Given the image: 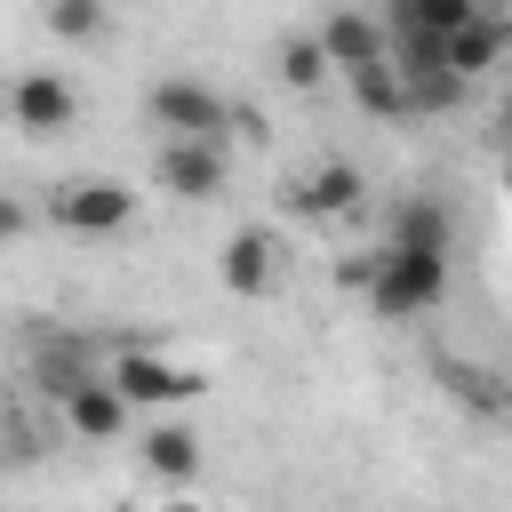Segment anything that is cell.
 Here are the masks:
<instances>
[{
	"mask_svg": "<svg viewBox=\"0 0 512 512\" xmlns=\"http://www.w3.org/2000/svg\"><path fill=\"white\" fill-rule=\"evenodd\" d=\"M368 304L376 320H424L448 304V248H376L368 264Z\"/></svg>",
	"mask_w": 512,
	"mask_h": 512,
	"instance_id": "6da1fadb",
	"label": "cell"
},
{
	"mask_svg": "<svg viewBox=\"0 0 512 512\" xmlns=\"http://www.w3.org/2000/svg\"><path fill=\"white\" fill-rule=\"evenodd\" d=\"M144 120L160 128V136H232V104L208 88V80H192V72H168V80H152V96H144Z\"/></svg>",
	"mask_w": 512,
	"mask_h": 512,
	"instance_id": "7a4b0ae2",
	"label": "cell"
},
{
	"mask_svg": "<svg viewBox=\"0 0 512 512\" xmlns=\"http://www.w3.org/2000/svg\"><path fill=\"white\" fill-rule=\"evenodd\" d=\"M48 224L56 232H80V240H104L120 224H136V192L120 176H72L48 192Z\"/></svg>",
	"mask_w": 512,
	"mask_h": 512,
	"instance_id": "3957f363",
	"label": "cell"
},
{
	"mask_svg": "<svg viewBox=\"0 0 512 512\" xmlns=\"http://www.w3.org/2000/svg\"><path fill=\"white\" fill-rule=\"evenodd\" d=\"M152 184L176 192V200H216V192H224V144H216V136H160Z\"/></svg>",
	"mask_w": 512,
	"mask_h": 512,
	"instance_id": "277c9868",
	"label": "cell"
},
{
	"mask_svg": "<svg viewBox=\"0 0 512 512\" xmlns=\"http://www.w3.org/2000/svg\"><path fill=\"white\" fill-rule=\"evenodd\" d=\"M104 376L128 392V408H176V400H200V368H176V360H160V352H144V344H128Z\"/></svg>",
	"mask_w": 512,
	"mask_h": 512,
	"instance_id": "5b68a950",
	"label": "cell"
},
{
	"mask_svg": "<svg viewBox=\"0 0 512 512\" xmlns=\"http://www.w3.org/2000/svg\"><path fill=\"white\" fill-rule=\"evenodd\" d=\"M8 112H16L24 136H64V128L80 120V96H72L64 72H24V80L8 88Z\"/></svg>",
	"mask_w": 512,
	"mask_h": 512,
	"instance_id": "8992f818",
	"label": "cell"
},
{
	"mask_svg": "<svg viewBox=\"0 0 512 512\" xmlns=\"http://www.w3.org/2000/svg\"><path fill=\"white\" fill-rule=\"evenodd\" d=\"M56 408H64V424H72L80 440H120V432H128V392H120L104 368H96V376H80Z\"/></svg>",
	"mask_w": 512,
	"mask_h": 512,
	"instance_id": "52a82bcc",
	"label": "cell"
},
{
	"mask_svg": "<svg viewBox=\"0 0 512 512\" xmlns=\"http://www.w3.org/2000/svg\"><path fill=\"white\" fill-rule=\"evenodd\" d=\"M432 376H440V392H448L456 408H472V416H488V424L512 416V376H496V368H480V360H456V352H440Z\"/></svg>",
	"mask_w": 512,
	"mask_h": 512,
	"instance_id": "ba28073f",
	"label": "cell"
},
{
	"mask_svg": "<svg viewBox=\"0 0 512 512\" xmlns=\"http://www.w3.org/2000/svg\"><path fill=\"white\" fill-rule=\"evenodd\" d=\"M360 192H368V176H360L352 160H320L312 176L288 184V208H296V216H352Z\"/></svg>",
	"mask_w": 512,
	"mask_h": 512,
	"instance_id": "9c48e42d",
	"label": "cell"
},
{
	"mask_svg": "<svg viewBox=\"0 0 512 512\" xmlns=\"http://www.w3.org/2000/svg\"><path fill=\"white\" fill-rule=\"evenodd\" d=\"M384 240H392V248H456V216H448L440 192H408V200H392Z\"/></svg>",
	"mask_w": 512,
	"mask_h": 512,
	"instance_id": "30bf717a",
	"label": "cell"
},
{
	"mask_svg": "<svg viewBox=\"0 0 512 512\" xmlns=\"http://www.w3.org/2000/svg\"><path fill=\"white\" fill-rule=\"evenodd\" d=\"M320 48H328V64H336V72H352V64L384 56V16H360V8H328V16H320Z\"/></svg>",
	"mask_w": 512,
	"mask_h": 512,
	"instance_id": "8fae6325",
	"label": "cell"
},
{
	"mask_svg": "<svg viewBox=\"0 0 512 512\" xmlns=\"http://www.w3.org/2000/svg\"><path fill=\"white\" fill-rule=\"evenodd\" d=\"M272 256H280V248H272L264 232H232V240H224V256H216V272H224V288H232V296H264V288L280 280V264H272Z\"/></svg>",
	"mask_w": 512,
	"mask_h": 512,
	"instance_id": "7c38bea8",
	"label": "cell"
},
{
	"mask_svg": "<svg viewBox=\"0 0 512 512\" xmlns=\"http://www.w3.org/2000/svg\"><path fill=\"white\" fill-rule=\"evenodd\" d=\"M344 80H352V104H360V112H376V120H400V112H408V88H400V64H392V56H368V64H352Z\"/></svg>",
	"mask_w": 512,
	"mask_h": 512,
	"instance_id": "4fadbf2b",
	"label": "cell"
},
{
	"mask_svg": "<svg viewBox=\"0 0 512 512\" xmlns=\"http://www.w3.org/2000/svg\"><path fill=\"white\" fill-rule=\"evenodd\" d=\"M144 464H152L160 480H192V472H200V432H192V424H152V432H144Z\"/></svg>",
	"mask_w": 512,
	"mask_h": 512,
	"instance_id": "5bb4252c",
	"label": "cell"
},
{
	"mask_svg": "<svg viewBox=\"0 0 512 512\" xmlns=\"http://www.w3.org/2000/svg\"><path fill=\"white\" fill-rule=\"evenodd\" d=\"M328 72H336V64H328L320 32H288V40H280V80H288L296 96H312V88H320Z\"/></svg>",
	"mask_w": 512,
	"mask_h": 512,
	"instance_id": "9a60e30c",
	"label": "cell"
},
{
	"mask_svg": "<svg viewBox=\"0 0 512 512\" xmlns=\"http://www.w3.org/2000/svg\"><path fill=\"white\" fill-rule=\"evenodd\" d=\"M400 88H408V112H456L472 80L456 64H432V72H400Z\"/></svg>",
	"mask_w": 512,
	"mask_h": 512,
	"instance_id": "2e32d148",
	"label": "cell"
},
{
	"mask_svg": "<svg viewBox=\"0 0 512 512\" xmlns=\"http://www.w3.org/2000/svg\"><path fill=\"white\" fill-rule=\"evenodd\" d=\"M80 376H96V360H88L80 344H40V352H32V384H40L48 400H64Z\"/></svg>",
	"mask_w": 512,
	"mask_h": 512,
	"instance_id": "e0dca14e",
	"label": "cell"
},
{
	"mask_svg": "<svg viewBox=\"0 0 512 512\" xmlns=\"http://www.w3.org/2000/svg\"><path fill=\"white\" fill-rule=\"evenodd\" d=\"M480 0H384V32L392 24H424V32H456Z\"/></svg>",
	"mask_w": 512,
	"mask_h": 512,
	"instance_id": "ac0fdd59",
	"label": "cell"
},
{
	"mask_svg": "<svg viewBox=\"0 0 512 512\" xmlns=\"http://www.w3.org/2000/svg\"><path fill=\"white\" fill-rule=\"evenodd\" d=\"M40 24H48L64 48H80V40H96V32H104V0H48V8H40Z\"/></svg>",
	"mask_w": 512,
	"mask_h": 512,
	"instance_id": "d6986e66",
	"label": "cell"
},
{
	"mask_svg": "<svg viewBox=\"0 0 512 512\" xmlns=\"http://www.w3.org/2000/svg\"><path fill=\"white\" fill-rule=\"evenodd\" d=\"M24 224H32V208H24V200H16V192H0V240H16V232H24Z\"/></svg>",
	"mask_w": 512,
	"mask_h": 512,
	"instance_id": "ffe728a7",
	"label": "cell"
}]
</instances>
